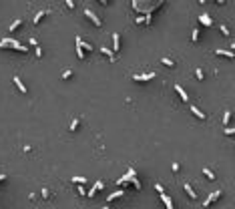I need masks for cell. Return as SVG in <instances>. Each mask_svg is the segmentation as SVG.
Returning a JSON list of instances; mask_svg holds the SVG:
<instances>
[{
	"instance_id": "6da1fadb",
	"label": "cell",
	"mask_w": 235,
	"mask_h": 209,
	"mask_svg": "<svg viewBox=\"0 0 235 209\" xmlns=\"http://www.w3.org/2000/svg\"><path fill=\"white\" fill-rule=\"evenodd\" d=\"M0 48H14V50H20V52H28V46L16 42L14 38H2L0 40Z\"/></svg>"
},
{
	"instance_id": "7a4b0ae2",
	"label": "cell",
	"mask_w": 235,
	"mask_h": 209,
	"mask_svg": "<svg viewBox=\"0 0 235 209\" xmlns=\"http://www.w3.org/2000/svg\"><path fill=\"white\" fill-rule=\"evenodd\" d=\"M85 16H87L88 20L93 22L94 26H101V18H99V16H97V14H94L93 10H91V8H85Z\"/></svg>"
},
{
	"instance_id": "3957f363",
	"label": "cell",
	"mask_w": 235,
	"mask_h": 209,
	"mask_svg": "<svg viewBox=\"0 0 235 209\" xmlns=\"http://www.w3.org/2000/svg\"><path fill=\"white\" fill-rule=\"evenodd\" d=\"M155 73H145V74H133V81L137 82H145V81H153Z\"/></svg>"
},
{
	"instance_id": "277c9868",
	"label": "cell",
	"mask_w": 235,
	"mask_h": 209,
	"mask_svg": "<svg viewBox=\"0 0 235 209\" xmlns=\"http://www.w3.org/2000/svg\"><path fill=\"white\" fill-rule=\"evenodd\" d=\"M219 197H221V189H217V191H213V193H211V195H209L207 199L203 201V205H205V207L209 209V205H211V203H213L215 199H219Z\"/></svg>"
},
{
	"instance_id": "5b68a950",
	"label": "cell",
	"mask_w": 235,
	"mask_h": 209,
	"mask_svg": "<svg viewBox=\"0 0 235 209\" xmlns=\"http://www.w3.org/2000/svg\"><path fill=\"white\" fill-rule=\"evenodd\" d=\"M119 48H121V36L119 32H113V52H119Z\"/></svg>"
},
{
	"instance_id": "8992f818",
	"label": "cell",
	"mask_w": 235,
	"mask_h": 209,
	"mask_svg": "<svg viewBox=\"0 0 235 209\" xmlns=\"http://www.w3.org/2000/svg\"><path fill=\"white\" fill-rule=\"evenodd\" d=\"M12 81H14V85H16V88H18L20 93H26V91H28V88L24 87V82H22L20 76H16V74H14V79H12Z\"/></svg>"
},
{
	"instance_id": "52a82bcc",
	"label": "cell",
	"mask_w": 235,
	"mask_h": 209,
	"mask_svg": "<svg viewBox=\"0 0 235 209\" xmlns=\"http://www.w3.org/2000/svg\"><path fill=\"white\" fill-rule=\"evenodd\" d=\"M199 22H201L203 26H211V24H213V20H211V16H209V14H199Z\"/></svg>"
},
{
	"instance_id": "ba28073f",
	"label": "cell",
	"mask_w": 235,
	"mask_h": 209,
	"mask_svg": "<svg viewBox=\"0 0 235 209\" xmlns=\"http://www.w3.org/2000/svg\"><path fill=\"white\" fill-rule=\"evenodd\" d=\"M123 195H125V189H117V191H113V193L107 197V201L113 203V199H119V197H123Z\"/></svg>"
},
{
	"instance_id": "9c48e42d",
	"label": "cell",
	"mask_w": 235,
	"mask_h": 209,
	"mask_svg": "<svg viewBox=\"0 0 235 209\" xmlns=\"http://www.w3.org/2000/svg\"><path fill=\"white\" fill-rule=\"evenodd\" d=\"M215 52L219 54V56H227V58H235V52H233V50H225V48H217Z\"/></svg>"
},
{
	"instance_id": "30bf717a",
	"label": "cell",
	"mask_w": 235,
	"mask_h": 209,
	"mask_svg": "<svg viewBox=\"0 0 235 209\" xmlns=\"http://www.w3.org/2000/svg\"><path fill=\"white\" fill-rule=\"evenodd\" d=\"M175 91H177V93H179V97H181V99H183V101H185V103L189 101V94L185 93V88H183L181 85H175Z\"/></svg>"
},
{
	"instance_id": "8fae6325",
	"label": "cell",
	"mask_w": 235,
	"mask_h": 209,
	"mask_svg": "<svg viewBox=\"0 0 235 209\" xmlns=\"http://www.w3.org/2000/svg\"><path fill=\"white\" fill-rule=\"evenodd\" d=\"M191 113H193V115L197 117V119H201V121H205V113H203V111H199V109L195 107V105H191Z\"/></svg>"
},
{
	"instance_id": "7c38bea8",
	"label": "cell",
	"mask_w": 235,
	"mask_h": 209,
	"mask_svg": "<svg viewBox=\"0 0 235 209\" xmlns=\"http://www.w3.org/2000/svg\"><path fill=\"white\" fill-rule=\"evenodd\" d=\"M46 14H48V10H40V12H36V16L32 18V24H38V22H40Z\"/></svg>"
},
{
	"instance_id": "4fadbf2b",
	"label": "cell",
	"mask_w": 235,
	"mask_h": 209,
	"mask_svg": "<svg viewBox=\"0 0 235 209\" xmlns=\"http://www.w3.org/2000/svg\"><path fill=\"white\" fill-rule=\"evenodd\" d=\"M101 52H103V54H107L109 61H113V62H115V58H117V56H115V52L111 50V48H107V46H103V48H101Z\"/></svg>"
},
{
	"instance_id": "5bb4252c",
	"label": "cell",
	"mask_w": 235,
	"mask_h": 209,
	"mask_svg": "<svg viewBox=\"0 0 235 209\" xmlns=\"http://www.w3.org/2000/svg\"><path fill=\"white\" fill-rule=\"evenodd\" d=\"M163 203H165V207H167V209H175L173 207V199H171V197H169V195H165V193H163Z\"/></svg>"
},
{
	"instance_id": "9a60e30c",
	"label": "cell",
	"mask_w": 235,
	"mask_h": 209,
	"mask_svg": "<svg viewBox=\"0 0 235 209\" xmlns=\"http://www.w3.org/2000/svg\"><path fill=\"white\" fill-rule=\"evenodd\" d=\"M183 187H185V191H187V195L191 197V199H195V197H197V193H195V191H193V187H191V185H189V183H185V185H183Z\"/></svg>"
},
{
	"instance_id": "2e32d148",
	"label": "cell",
	"mask_w": 235,
	"mask_h": 209,
	"mask_svg": "<svg viewBox=\"0 0 235 209\" xmlns=\"http://www.w3.org/2000/svg\"><path fill=\"white\" fill-rule=\"evenodd\" d=\"M79 38H81V36H76V38H74V40H76V54H79V58H85V50L81 48V42H79Z\"/></svg>"
},
{
	"instance_id": "e0dca14e",
	"label": "cell",
	"mask_w": 235,
	"mask_h": 209,
	"mask_svg": "<svg viewBox=\"0 0 235 209\" xmlns=\"http://www.w3.org/2000/svg\"><path fill=\"white\" fill-rule=\"evenodd\" d=\"M79 42H81V48H82V50H87V52H91V50H93V44H88L87 40H81V38H79Z\"/></svg>"
},
{
	"instance_id": "ac0fdd59",
	"label": "cell",
	"mask_w": 235,
	"mask_h": 209,
	"mask_svg": "<svg viewBox=\"0 0 235 209\" xmlns=\"http://www.w3.org/2000/svg\"><path fill=\"white\" fill-rule=\"evenodd\" d=\"M229 119H231V111H225V115H223V127L229 125Z\"/></svg>"
},
{
	"instance_id": "d6986e66",
	"label": "cell",
	"mask_w": 235,
	"mask_h": 209,
	"mask_svg": "<svg viewBox=\"0 0 235 209\" xmlns=\"http://www.w3.org/2000/svg\"><path fill=\"white\" fill-rule=\"evenodd\" d=\"M20 24H22V20H20V18H16V20H14L12 24H10V32H14V30H16V28L20 26Z\"/></svg>"
},
{
	"instance_id": "ffe728a7",
	"label": "cell",
	"mask_w": 235,
	"mask_h": 209,
	"mask_svg": "<svg viewBox=\"0 0 235 209\" xmlns=\"http://www.w3.org/2000/svg\"><path fill=\"white\" fill-rule=\"evenodd\" d=\"M203 175H205V177H209V179H215L213 171H211V169H209V167H205V169H203Z\"/></svg>"
},
{
	"instance_id": "44dd1931",
	"label": "cell",
	"mask_w": 235,
	"mask_h": 209,
	"mask_svg": "<svg viewBox=\"0 0 235 209\" xmlns=\"http://www.w3.org/2000/svg\"><path fill=\"white\" fill-rule=\"evenodd\" d=\"M79 123H81V119H73V123H70V131H76Z\"/></svg>"
},
{
	"instance_id": "7402d4cb",
	"label": "cell",
	"mask_w": 235,
	"mask_h": 209,
	"mask_svg": "<svg viewBox=\"0 0 235 209\" xmlns=\"http://www.w3.org/2000/svg\"><path fill=\"white\" fill-rule=\"evenodd\" d=\"M93 187L97 189V191H103V189H105V183H103V181H97V183L93 185Z\"/></svg>"
},
{
	"instance_id": "603a6c76",
	"label": "cell",
	"mask_w": 235,
	"mask_h": 209,
	"mask_svg": "<svg viewBox=\"0 0 235 209\" xmlns=\"http://www.w3.org/2000/svg\"><path fill=\"white\" fill-rule=\"evenodd\" d=\"M195 76H197L199 81H203V76H205V73H203L201 68H197V70H195Z\"/></svg>"
},
{
	"instance_id": "cb8c5ba5",
	"label": "cell",
	"mask_w": 235,
	"mask_h": 209,
	"mask_svg": "<svg viewBox=\"0 0 235 209\" xmlns=\"http://www.w3.org/2000/svg\"><path fill=\"white\" fill-rule=\"evenodd\" d=\"M155 191H157V193H161V195H163V193H165V187H163L161 183H157V185H155Z\"/></svg>"
},
{
	"instance_id": "d4e9b609",
	"label": "cell",
	"mask_w": 235,
	"mask_h": 209,
	"mask_svg": "<svg viewBox=\"0 0 235 209\" xmlns=\"http://www.w3.org/2000/svg\"><path fill=\"white\" fill-rule=\"evenodd\" d=\"M161 61H163V64H167V67H173V64H175V62L171 61V58H167V56H163Z\"/></svg>"
},
{
	"instance_id": "484cf974",
	"label": "cell",
	"mask_w": 235,
	"mask_h": 209,
	"mask_svg": "<svg viewBox=\"0 0 235 209\" xmlns=\"http://www.w3.org/2000/svg\"><path fill=\"white\" fill-rule=\"evenodd\" d=\"M73 183H87V179H85V177H73Z\"/></svg>"
},
{
	"instance_id": "4316f807",
	"label": "cell",
	"mask_w": 235,
	"mask_h": 209,
	"mask_svg": "<svg viewBox=\"0 0 235 209\" xmlns=\"http://www.w3.org/2000/svg\"><path fill=\"white\" fill-rule=\"evenodd\" d=\"M225 135H235V127H225Z\"/></svg>"
},
{
	"instance_id": "83f0119b",
	"label": "cell",
	"mask_w": 235,
	"mask_h": 209,
	"mask_svg": "<svg viewBox=\"0 0 235 209\" xmlns=\"http://www.w3.org/2000/svg\"><path fill=\"white\" fill-rule=\"evenodd\" d=\"M197 38H199V28H193V42H197Z\"/></svg>"
},
{
	"instance_id": "f1b7e54d",
	"label": "cell",
	"mask_w": 235,
	"mask_h": 209,
	"mask_svg": "<svg viewBox=\"0 0 235 209\" xmlns=\"http://www.w3.org/2000/svg\"><path fill=\"white\" fill-rule=\"evenodd\" d=\"M219 28H221V32H223V34H225V36H227V34H229V28H227V26H225V24H221V26H219Z\"/></svg>"
},
{
	"instance_id": "f546056e",
	"label": "cell",
	"mask_w": 235,
	"mask_h": 209,
	"mask_svg": "<svg viewBox=\"0 0 235 209\" xmlns=\"http://www.w3.org/2000/svg\"><path fill=\"white\" fill-rule=\"evenodd\" d=\"M28 44H30V46H34V48L38 46V42H36V38H30V40H28Z\"/></svg>"
},
{
	"instance_id": "4dcf8cb0",
	"label": "cell",
	"mask_w": 235,
	"mask_h": 209,
	"mask_svg": "<svg viewBox=\"0 0 235 209\" xmlns=\"http://www.w3.org/2000/svg\"><path fill=\"white\" fill-rule=\"evenodd\" d=\"M70 74H73V70H62V79H68Z\"/></svg>"
},
{
	"instance_id": "1f68e13d",
	"label": "cell",
	"mask_w": 235,
	"mask_h": 209,
	"mask_svg": "<svg viewBox=\"0 0 235 209\" xmlns=\"http://www.w3.org/2000/svg\"><path fill=\"white\" fill-rule=\"evenodd\" d=\"M171 169H173L175 173H179V169H181V167H179V163H173V165H171Z\"/></svg>"
},
{
	"instance_id": "d6a6232c",
	"label": "cell",
	"mask_w": 235,
	"mask_h": 209,
	"mask_svg": "<svg viewBox=\"0 0 235 209\" xmlns=\"http://www.w3.org/2000/svg\"><path fill=\"white\" fill-rule=\"evenodd\" d=\"M34 54H36V56H42V48H40V46H36V50H34Z\"/></svg>"
},
{
	"instance_id": "836d02e7",
	"label": "cell",
	"mask_w": 235,
	"mask_h": 209,
	"mask_svg": "<svg viewBox=\"0 0 235 209\" xmlns=\"http://www.w3.org/2000/svg\"><path fill=\"white\" fill-rule=\"evenodd\" d=\"M79 193H81V195H87V191H85V187H82V185H79Z\"/></svg>"
},
{
	"instance_id": "e575fe53",
	"label": "cell",
	"mask_w": 235,
	"mask_h": 209,
	"mask_svg": "<svg viewBox=\"0 0 235 209\" xmlns=\"http://www.w3.org/2000/svg\"><path fill=\"white\" fill-rule=\"evenodd\" d=\"M101 209H109V205H105V207H101Z\"/></svg>"
},
{
	"instance_id": "d590c367",
	"label": "cell",
	"mask_w": 235,
	"mask_h": 209,
	"mask_svg": "<svg viewBox=\"0 0 235 209\" xmlns=\"http://www.w3.org/2000/svg\"><path fill=\"white\" fill-rule=\"evenodd\" d=\"M231 48H235V42H233V44H231Z\"/></svg>"
}]
</instances>
